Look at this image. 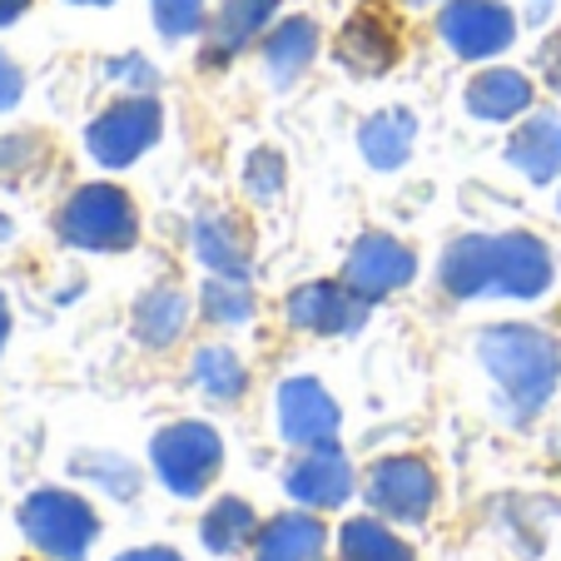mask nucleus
<instances>
[{
  "instance_id": "16",
  "label": "nucleus",
  "mask_w": 561,
  "mask_h": 561,
  "mask_svg": "<svg viewBox=\"0 0 561 561\" xmlns=\"http://www.w3.org/2000/svg\"><path fill=\"white\" fill-rule=\"evenodd\" d=\"M313 55H318V25L308 15H288L264 41V70L274 85H294L298 75L313 65Z\"/></svg>"
},
{
  "instance_id": "4",
  "label": "nucleus",
  "mask_w": 561,
  "mask_h": 561,
  "mask_svg": "<svg viewBox=\"0 0 561 561\" xmlns=\"http://www.w3.org/2000/svg\"><path fill=\"white\" fill-rule=\"evenodd\" d=\"M21 531L31 537V547H41L55 561H85L90 541L100 531V517L85 497L60 488H41L25 497L21 507Z\"/></svg>"
},
{
  "instance_id": "35",
  "label": "nucleus",
  "mask_w": 561,
  "mask_h": 561,
  "mask_svg": "<svg viewBox=\"0 0 561 561\" xmlns=\"http://www.w3.org/2000/svg\"><path fill=\"white\" fill-rule=\"evenodd\" d=\"M15 233V224H11V214H0V244H5V239H11Z\"/></svg>"
},
{
  "instance_id": "37",
  "label": "nucleus",
  "mask_w": 561,
  "mask_h": 561,
  "mask_svg": "<svg viewBox=\"0 0 561 561\" xmlns=\"http://www.w3.org/2000/svg\"><path fill=\"white\" fill-rule=\"evenodd\" d=\"M75 5H110V0H75Z\"/></svg>"
},
{
  "instance_id": "22",
  "label": "nucleus",
  "mask_w": 561,
  "mask_h": 561,
  "mask_svg": "<svg viewBox=\"0 0 561 561\" xmlns=\"http://www.w3.org/2000/svg\"><path fill=\"white\" fill-rule=\"evenodd\" d=\"M190 373H194V388H199L204 398H214V403H233V398H244V388H249L244 363L233 358L229 348H199Z\"/></svg>"
},
{
  "instance_id": "3",
  "label": "nucleus",
  "mask_w": 561,
  "mask_h": 561,
  "mask_svg": "<svg viewBox=\"0 0 561 561\" xmlns=\"http://www.w3.org/2000/svg\"><path fill=\"white\" fill-rule=\"evenodd\" d=\"M55 229L70 249H90V254H119V249H135L139 239V214L129 204L125 190L115 184H85L75 190L70 199L55 214Z\"/></svg>"
},
{
  "instance_id": "10",
  "label": "nucleus",
  "mask_w": 561,
  "mask_h": 561,
  "mask_svg": "<svg viewBox=\"0 0 561 561\" xmlns=\"http://www.w3.org/2000/svg\"><path fill=\"white\" fill-rule=\"evenodd\" d=\"M288 323L318 339L358 333L368 323V298H358L348 284H304L288 294Z\"/></svg>"
},
{
  "instance_id": "6",
  "label": "nucleus",
  "mask_w": 561,
  "mask_h": 561,
  "mask_svg": "<svg viewBox=\"0 0 561 561\" xmlns=\"http://www.w3.org/2000/svg\"><path fill=\"white\" fill-rule=\"evenodd\" d=\"M437 35L462 60H492L517 41V15L502 0H447L437 15Z\"/></svg>"
},
{
  "instance_id": "33",
  "label": "nucleus",
  "mask_w": 561,
  "mask_h": 561,
  "mask_svg": "<svg viewBox=\"0 0 561 561\" xmlns=\"http://www.w3.org/2000/svg\"><path fill=\"white\" fill-rule=\"evenodd\" d=\"M25 5H31V0H0V25H11L15 15L25 11Z\"/></svg>"
},
{
  "instance_id": "23",
  "label": "nucleus",
  "mask_w": 561,
  "mask_h": 561,
  "mask_svg": "<svg viewBox=\"0 0 561 561\" xmlns=\"http://www.w3.org/2000/svg\"><path fill=\"white\" fill-rule=\"evenodd\" d=\"M254 531H259L254 507H249L244 497H224V502H214V507H209L199 537H204V547H209V551H239V547H249V541H254Z\"/></svg>"
},
{
  "instance_id": "31",
  "label": "nucleus",
  "mask_w": 561,
  "mask_h": 561,
  "mask_svg": "<svg viewBox=\"0 0 561 561\" xmlns=\"http://www.w3.org/2000/svg\"><path fill=\"white\" fill-rule=\"evenodd\" d=\"M110 75H115L119 85H135V90L154 85V70H149L145 55H125V60H115V65H110Z\"/></svg>"
},
{
  "instance_id": "29",
  "label": "nucleus",
  "mask_w": 561,
  "mask_h": 561,
  "mask_svg": "<svg viewBox=\"0 0 561 561\" xmlns=\"http://www.w3.org/2000/svg\"><path fill=\"white\" fill-rule=\"evenodd\" d=\"M35 154H41V145H35L31 135H5V139H0V174L25 170Z\"/></svg>"
},
{
  "instance_id": "24",
  "label": "nucleus",
  "mask_w": 561,
  "mask_h": 561,
  "mask_svg": "<svg viewBox=\"0 0 561 561\" xmlns=\"http://www.w3.org/2000/svg\"><path fill=\"white\" fill-rule=\"evenodd\" d=\"M339 551H343V561H413V547L398 541L382 522H373V517L348 522V527L339 531Z\"/></svg>"
},
{
  "instance_id": "32",
  "label": "nucleus",
  "mask_w": 561,
  "mask_h": 561,
  "mask_svg": "<svg viewBox=\"0 0 561 561\" xmlns=\"http://www.w3.org/2000/svg\"><path fill=\"white\" fill-rule=\"evenodd\" d=\"M119 561H184L180 551H170V547H145V551H125Z\"/></svg>"
},
{
  "instance_id": "17",
  "label": "nucleus",
  "mask_w": 561,
  "mask_h": 561,
  "mask_svg": "<svg viewBox=\"0 0 561 561\" xmlns=\"http://www.w3.org/2000/svg\"><path fill=\"white\" fill-rule=\"evenodd\" d=\"M467 110H472L477 119H492V125L527 115L531 80L522 70H482L472 85H467Z\"/></svg>"
},
{
  "instance_id": "8",
  "label": "nucleus",
  "mask_w": 561,
  "mask_h": 561,
  "mask_svg": "<svg viewBox=\"0 0 561 561\" xmlns=\"http://www.w3.org/2000/svg\"><path fill=\"white\" fill-rule=\"evenodd\" d=\"M417 274V259L408 244H398L392 233H363L358 244L348 249V264H343V284L358 298L378 304V298L408 288Z\"/></svg>"
},
{
  "instance_id": "12",
  "label": "nucleus",
  "mask_w": 561,
  "mask_h": 561,
  "mask_svg": "<svg viewBox=\"0 0 561 561\" xmlns=\"http://www.w3.org/2000/svg\"><path fill=\"white\" fill-rule=\"evenodd\" d=\"M288 492L304 507H343L353 492V467L333 447H308V457L288 467Z\"/></svg>"
},
{
  "instance_id": "13",
  "label": "nucleus",
  "mask_w": 561,
  "mask_h": 561,
  "mask_svg": "<svg viewBox=\"0 0 561 561\" xmlns=\"http://www.w3.org/2000/svg\"><path fill=\"white\" fill-rule=\"evenodd\" d=\"M274 15H278V0H219L214 25H209V45H204V60L209 65L233 60Z\"/></svg>"
},
{
  "instance_id": "9",
  "label": "nucleus",
  "mask_w": 561,
  "mask_h": 561,
  "mask_svg": "<svg viewBox=\"0 0 561 561\" xmlns=\"http://www.w3.org/2000/svg\"><path fill=\"white\" fill-rule=\"evenodd\" d=\"M368 502L392 522H423L437 502V477L417 457H388L368 477Z\"/></svg>"
},
{
  "instance_id": "21",
  "label": "nucleus",
  "mask_w": 561,
  "mask_h": 561,
  "mask_svg": "<svg viewBox=\"0 0 561 561\" xmlns=\"http://www.w3.org/2000/svg\"><path fill=\"white\" fill-rule=\"evenodd\" d=\"M392 55H398V45H392V35L382 31L373 15L348 21V31H343V41H339V60L348 65L353 75H382L392 65Z\"/></svg>"
},
{
  "instance_id": "36",
  "label": "nucleus",
  "mask_w": 561,
  "mask_h": 561,
  "mask_svg": "<svg viewBox=\"0 0 561 561\" xmlns=\"http://www.w3.org/2000/svg\"><path fill=\"white\" fill-rule=\"evenodd\" d=\"M551 90H557V95H561V65H557V70H551Z\"/></svg>"
},
{
  "instance_id": "19",
  "label": "nucleus",
  "mask_w": 561,
  "mask_h": 561,
  "mask_svg": "<svg viewBox=\"0 0 561 561\" xmlns=\"http://www.w3.org/2000/svg\"><path fill=\"white\" fill-rule=\"evenodd\" d=\"M323 551V522L308 512H284L254 537L259 561H313Z\"/></svg>"
},
{
  "instance_id": "28",
  "label": "nucleus",
  "mask_w": 561,
  "mask_h": 561,
  "mask_svg": "<svg viewBox=\"0 0 561 561\" xmlns=\"http://www.w3.org/2000/svg\"><path fill=\"white\" fill-rule=\"evenodd\" d=\"M149 11H154L159 35H170V41H184V35L199 31L204 0H149Z\"/></svg>"
},
{
  "instance_id": "2",
  "label": "nucleus",
  "mask_w": 561,
  "mask_h": 561,
  "mask_svg": "<svg viewBox=\"0 0 561 561\" xmlns=\"http://www.w3.org/2000/svg\"><path fill=\"white\" fill-rule=\"evenodd\" d=\"M477 358L497 378L512 417H531L547 408L551 388L561 378V348L551 333L531 323H492L477 333Z\"/></svg>"
},
{
  "instance_id": "27",
  "label": "nucleus",
  "mask_w": 561,
  "mask_h": 561,
  "mask_svg": "<svg viewBox=\"0 0 561 561\" xmlns=\"http://www.w3.org/2000/svg\"><path fill=\"white\" fill-rule=\"evenodd\" d=\"M244 190L254 204H274L284 194V154L278 149H254L244 164Z\"/></svg>"
},
{
  "instance_id": "38",
  "label": "nucleus",
  "mask_w": 561,
  "mask_h": 561,
  "mask_svg": "<svg viewBox=\"0 0 561 561\" xmlns=\"http://www.w3.org/2000/svg\"><path fill=\"white\" fill-rule=\"evenodd\" d=\"M403 5H437V0H403Z\"/></svg>"
},
{
  "instance_id": "20",
  "label": "nucleus",
  "mask_w": 561,
  "mask_h": 561,
  "mask_svg": "<svg viewBox=\"0 0 561 561\" xmlns=\"http://www.w3.org/2000/svg\"><path fill=\"white\" fill-rule=\"evenodd\" d=\"M413 139H417V119L408 115V110H382V115H373L368 125L358 129V149L373 170H398V164H408Z\"/></svg>"
},
{
  "instance_id": "30",
  "label": "nucleus",
  "mask_w": 561,
  "mask_h": 561,
  "mask_svg": "<svg viewBox=\"0 0 561 561\" xmlns=\"http://www.w3.org/2000/svg\"><path fill=\"white\" fill-rule=\"evenodd\" d=\"M21 95H25V75H21V65H15L11 55L0 50V110H15V105H21Z\"/></svg>"
},
{
  "instance_id": "7",
  "label": "nucleus",
  "mask_w": 561,
  "mask_h": 561,
  "mask_svg": "<svg viewBox=\"0 0 561 561\" xmlns=\"http://www.w3.org/2000/svg\"><path fill=\"white\" fill-rule=\"evenodd\" d=\"M159 125H164L159 100H149V95L119 100L115 110H105V115L90 125L85 145H90V154H95L105 170H125V164H135V159L159 139Z\"/></svg>"
},
{
  "instance_id": "25",
  "label": "nucleus",
  "mask_w": 561,
  "mask_h": 561,
  "mask_svg": "<svg viewBox=\"0 0 561 561\" xmlns=\"http://www.w3.org/2000/svg\"><path fill=\"white\" fill-rule=\"evenodd\" d=\"M199 308L209 323H249V318H254V294H249L244 278L214 274L199 294Z\"/></svg>"
},
{
  "instance_id": "18",
  "label": "nucleus",
  "mask_w": 561,
  "mask_h": 561,
  "mask_svg": "<svg viewBox=\"0 0 561 561\" xmlns=\"http://www.w3.org/2000/svg\"><path fill=\"white\" fill-rule=\"evenodd\" d=\"M184 329H190V298H184L174 284H159V288H149V294H139V304H135L139 343L170 348V343H180Z\"/></svg>"
},
{
  "instance_id": "5",
  "label": "nucleus",
  "mask_w": 561,
  "mask_h": 561,
  "mask_svg": "<svg viewBox=\"0 0 561 561\" xmlns=\"http://www.w3.org/2000/svg\"><path fill=\"white\" fill-rule=\"evenodd\" d=\"M149 457L164 488L180 497H199L224 467V443L209 423H174L149 443Z\"/></svg>"
},
{
  "instance_id": "1",
  "label": "nucleus",
  "mask_w": 561,
  "mask_h": 561,
  "mask_svg": "<svg viewBox=\"0 0 561 561\" xmlns=\"http://www.w3.org/2000/svg\"><path fill=\"white\" fill-rule=\"evenodd\" d=\"M437 274L453 298H541L557 268L537 233H462L447 244Z\"/></svg>"
},
{
  "instance_id": "26",
  "label": "nucleus",
  "mask_w": 561,
  "mask_h": 561,
  "mask_svg": "<svg viewBox=\"0 0 561 561\" xmlns=\"http://www.w3.org/2000/svg\"><path fill=\"white\" fill-rule=\"evenodd\" d=\"M75 472L95 477V482L110 492V497H135V492H139V472L125 462V457H110V453H75Z\"/></svg>"
},
{
  "instance_id": "34",
  "label": "nucleus",
  "mask_w": 561,
  "mask_h": 561,
  "mask_svg": "<svg viewBox=\"0 0 561 561\" xmlns=\"http://www.w3.org/2000/svg\"><path fill=\"white\" fill-rule=\"evenodd\" d=\"M5 333H11V304L0 298V343H5Z\"/></svg>"
},
{
  "instance_id": "14",
  "label": "nucleus",
  "mask_w": 561,
  "mask_h": 561,
  "mask_svg": "<svg viewBox=\"0 0 561 561\" xmlns=\"http://www.w3.org/2000/svg\"><path fill=\"white\" fill-rule=\"evenodd\" d=\"M507 159L531 184H551L561 174V119L531 115L527 125H517V135L507 139Z\"/></svg>"
},
{
  "instance_id": "11",
  "label": "nucleus",
  "mask_w": 561,
  "mask_h": 561,
  "mask_svg": "<svg viewBox=\"0 0 561 561\" xmlns=\"http://www.w3.org/2000/svg\"><path fill=\"white\" fill-rule=\"evenodd\" d=\"M278 427L298 447H333L339 437V403L318 378H288L278 388Z\"/></svg>"
},
{
  "instance_id": "15",
  "label": "nucleus",
  "mask_w": 561,
  "mask_h": 561,
  "mask_svg": "<svg viewBox=\"0 0 561 561\" xmlns=\"http://www.w3.org/2000/svg\"><path fill=\"white\" fill-rule=\"evenodd\" d=\"M194 254H199L204 268H214L224 278H249V239L239 233V224L229 214L204 209L194 219Z\"/></svg>"
}]
</instances>
